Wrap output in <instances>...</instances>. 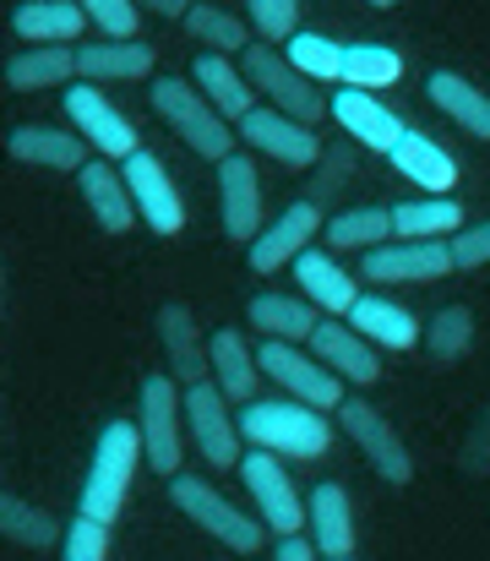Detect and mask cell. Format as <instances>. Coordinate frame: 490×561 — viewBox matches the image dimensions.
<instances>
[{"mask_svg":"<svg viewBox=\"0 0 490 561\" xmlns=\"http://www.w3.org/2000/svg\"><path fill=\"white\" fill-rule=\"evenodd\" d=\"M343 49H349V44H338L332 33H317V27H300V33L284 44L289 66H295L300 77H311L317 88H322V82H343Z\"/></svg>","mask_w":490,"mask_h":561,"instance_id":"obj_38","label":"cell"},{"mask_svg":"<svg viewBox=\"0 0 490 561\" xmlns=\"http://www.w3.org/2000/svg\"><path fill=\"white\" fill-rule=\"evenodd\" d=\"M447 273H458L447 240H387L360 256L365 284H436Z\"/></svg>","mask_w":490,"mask_h":561,"instance_id":"obj_12","label":"cell"},{"mask_svg":"<svg viewBox=\"0 0 490 561\" xmlns=\"http://www.w3.org/2000/svg\"><path fill=\"white\" fill-rule=\"evenodd\" d=\"M257 366H262V376H267L273 387H284V398H295V403H306V409H317V414H338V403L349 398V387L327 371L311 350H300V344H273V339H262V344H257Z\"/></svg>","mask_w":490,"mask_h":561,"instance_id":"obj_7","label":"cell"},{"mask_svg":"<svg viewBox=\"0 0 490 561\" xmlns=\"http://www.w3.org/2000/svg\"><path fill=\"white\" fill-rule=\"evenodd\" d=\"M77 191H82V202H88V213H93V224L104 234H132L137 229V202H132V186H126L121 164H110V159L93 153L77 170Z\"/></svg>","mask_w":490,"mask_h":561,"instance_id":"obj_22","label":"cell"},{"mask_svg":"<svg viewBox=\"0 0 490 561\" xmlns=\"http://www.w3.org/2000/svg\"><path fill=\"white\" fill-rule=\"evenodd\" d=\"M153 328H159V350H163V366H169V376H174L180 387L207 381V339H202V328H196L191 306L163 300L159 317H153Z\"/></svg>","mask_w":490,"mask_h":561,"instance_id":"obj_25","label":"cell"},{"mask_svg":"<svg viewBox=\"0 0 490 561\" xmlns=\"http://www.w3.org/2000/svg\"><path fill=\"white\" fill-rule=\"evenodd\" d=\"M180 392H185V431H191L202 463L207 469H240L246 436H240V420L229 414V398L213 381H191Z\"/></svg>","mask_w":490,"mask_h":561,"instance_id":"obj_9","label":"cell"},{"mask_svg":"<svg viewBox=\"0 0 490 561\" xmlns=\"http://www.w3.org/2000/svg\"><path fill=\"white\" fill-rule=\"evenodd\" d=\"M246 16L262 44H289L300 33V0H246Z\"/></svg>","mask_w":490,"mask_h":561,"instance_id":"obj_40","label":"cell"},{"mask_svg":"<svg viewBox=\"0 0 490 561\" xmlns=\"http://www.w3.org/2000/svg\"><path fill=\"white\" fill-rule=\"evenodd\" d=\"M213 170H218V213H224V234L240 240V245H251V240L262 234V224H267V213H262V175H257V159L229 153V159H218Z\"/></svg>","mask_w":490,"mask_h":561,"instance_id":"obj_16","label":"cell"},{"mask_svg":"<svg viewBox=\"0 0 490 561\" xmlns=\"http://www.w3.org/2000/svg\"><path fill=\"white\" fill-rule=\"evenodd\" d=\"M60 535H66V524H60L49 507H38V502H27V496H16V491H0V540L49 557V551L60 546Z\"/></svg>","mask_w":490,"mask_h":561,"instance_id":"obj_33","label":"cell"},{"mask_svg":"<svg viewBox=\"0 0 490 561\" xmlns=\"http://www.w3.org/2000/svg\"><path fill=\"white\" fill-rule=\"evenodd\" d=\"M387 164L431 196H453V186H458V159L442 142H431L425 131H403V142L387 153Z\"/></svg>","mask_w":490,"mask_h":561,"instance_id":"obj_29","label":"cell"},{"mask_svg":"<svg viewBox=\"0 0 490 561\" xmlns=\"http://www.w3.org/2000/svg\"><path fill=\"white\" fill-rule=\"evenodd\" d=\"M137 11H153V16H169V22H185L191 0H137Z\"/></svg>","mask_w":490,"mask_h":561,"instance_id":"obj_45","label":"cell"},{"mask_svg":"<svg viewBox=\"0 0 490 561\" xmlns=\"http://www.w3.org/2000/svg\"><path fill=\"white\" fill-rule=\"evenodd\" d=\"M246 322H251L257 339H273V344H311L322 311H317L306 295H278V289H267V295H251V300H246Z\"/></svg>","mask_w":490,"mask_h":561,"instance_id":"obj_26","label":"cell"},{"mask_svg":"<svg viewBox=\"0 0 490 561\" xmlns=\"http://www.w3.org/2000/svg\"><path fill=\"white\" fill-rule=\"evenodd\" d=\"M240 71H246V82L257 88V99H262V104L284 110L289 121H300V126H311V131L322 126V115H327L322 88H317L311 77H300V71L289 66V55H284V49H273V44L251 38V49L240 55Z\"/></svg>","mask_w":490,"mask_h":561,"instance_id":"obj_6","label":"cell"},{"mask_svg":"<svg viewBox=\"0 0 490 561\" xmlns=\"http://www.w3.org/2000/svg\"><path fill=\"white\" fill-rule=\"evenodd\" d=\"M148 104H153V115L196 159H213L218 164V159L235 153V126L196 93V82H185V77H153L148 82Z\"/></svg>","mask_w":490,"mask_h":561,"instance_id":"obj_3","label":"cell"},{"mask_svg":"<svg viewBox=\"0 0 490 561\" xmlns=\"http://www.w3.org/2000/svg\"><path fill=\"white\" fill-rule=\"evenodd\" d=\"M311 355H317L343 387H376V381H381V350L365 344V339H360L349 322H338V317H322V322H317Z\"/></svg>","mask_w":490,"mask_h":561,"instance_id":"obj_18","label":"cell"},{"mask_svg":"<svg viewBox=\"0 0 490 561\" xmlns=\"http://www.w3.org/2000/svg\"><path fill=\"white\" fill-rule=\"evenodd\" d=\"M137 431H143V458L148 469L174 480L185 463V392L169 371L143 376L137 387Z\"/></svg>","mask_w":490,"mask_h":561,"instance_id":"obj_5","label":"cell"},{"mask_svg":"<svg viewBox=\"0 0 490 561\" xmlns=\"http://www.w3.org/2000/svg\"><path fill=\"white\" fill-rule=\"evenodd\" d=\"M0 311H5V267H0Z\"/></svg>","mask_w":490,"mask_h":561,"instance_id":"obj_46","label":"cell"},{"mask_svg":"<svg viewBox=\"0 0 490 561\" xmlns=\"http://www.w3.org/2000/svg\"><path fill=\"white\" fill-rule=\"evenodd\" d=\"M137 463H143V431H137V420H110L99 431V447H93V463H88L77 513L82 518H99V524H115L121 507H126V496H132Z\"/></svg>","mask_w":490,"mask_h":561,"instance_id":"obj_1","label":"cell"},{"mask_svg":"<svg viewBox=\"0 0 490 561\" xmlns=\"http://www.w3.org/2000/svg\"><path fill=\"white\" fill-rule=\"evenodd\" d=\"M5 153L27 170H55V175H77L93 159V148L66 126H16L5 137Z\"/></svg>","mask_w":490,"mask_h":561,"instance_id":"obj_24","label":"cell"},{"mask_svg":"<svg viewBox=\"0 0 490 561\" xmlns=\"http://www.w3.org/2000/svg\"><path fill=\"white\" fill-rule=\"evenodd\" d=\"M82 16L104 33V38H137L143 33V11L137 0H77Z\"/></svg>","mask_w":490,"mask_h":561,"instance_id":"obj_42","label":"cell"},{"mask_svg":"<svg viewBox=\"0 0 490 561\" xmlns=\"http://www.w3.org/2000/svg\"><path fill=\"white\" fill-rule=\"evenodd\" d=\"M332 561H354V557H332Z\"/></svg>","mask_w":490,"mask_h":561,"instance_id":"obj_48","label":"cell"},{"mask_svg":"<svg viewBox=\"0 0 490 561\" xmlns=\"http://www.w3.org/2000/svg\"><path fill=\"white\" fill-rule=\"evenodd\" d=\"M273 561H317V546H311L306 535H295V540H278V546H273Z\"/></svg>","mask_w":490,"mask_h":561,"instance_id":"obj_44","label":"cell"},{"mask_svg":"<svg viewBox=\"0 0 490 561\" xmlns=\"http://www.w3.org/2000/svg\"><path fill=\"white\" fill-rule=\"evenodd\" d=\"M159 49L148 38H88L77 44V82H143Z\"/></svg>","mask_w":490,"mask_h":561,"instance_id":"obj_23","label":"cell"},{"mask_svg":"<svg viewBox=\"0 0 490 561\" xmlns=\"http://www.w3.org/2000/svg\"><path fill=\"white\" fill-rule=\"evenodd\" d=\"M55 82H77V49L66 44H27L5 60V88L11 93H44Z\"/></svg>","mask_w":490,"mask_h":561,"instance_id":"obj_31","label":"cell"},{"mask_svg":"<svg viewBox=\"0 0 490 561\" xmlns=\"http://www.w3.org/2000/svg\"><path fill=\"white\" fill-rule=\"evenodd\" d=\"M365 5H398V0H365Z\"/></svg>","mask_w":490,"mask_h":561,"instance_id":"obj_47","label":"cell"},{"mask_svg":"<svg viewBox=\"0 0 490 561\" xmlns=\"http://www.w3.org/2000/svg\"><path fill=\"white\" fill-rule=\"evenodd\" d=\"M240 480H246V491H251V502H257V518H262V529H267L273 540L306 535V496L295 491L284 458L251 447V453L240 458Z\"/></svg>","mask_w":490,"mask_h":561,"instance_id":"obj_8","label":"cell"},{"mask_svg":"<svg viewBox=\"0 0 490 561\" xmlns=\"http://www.w3.org/2000/svg\"><path fill=\"white\" fill-rule=\"evenodd\" d=\"M169 502L202 529V535H213L218 546H229L235 557H262L267 551V529H262V518H246L218 485H207L202 474H174L169 480Z\"/></svg>","mask_w":490,"mask_h":561,"instance_id":"obj_4","label":"cell"},{"mask_svg":"<svg viewBox=\"0 0 490 561\" xmlns=\"http://www.w3.org/2000/svg\"><path fill=\"white\" fill-rule=\"evenodd\" d=\"M327 115L343 126L349 142H360L365 153H381V159H387V153L403 142V131H409L403 115H392L376 93H354V88H338V93L327 99Z\"/></svg>","mask_w":490,"mask_h":561,"instance_id":"obj_17","label":"cell"},{"mask_svg":"<svg viewBox=\"0 0 490 561\" xmlns=\"http://www.w3.org/2000/svg\"><path fill=\"white\" fill-rule=\"evenodd\" d=\"M403 77V55L392 44H349L343 49V88L354 93H381Z\"/></svg>","mask_w":490,"mask_h":561,"instance_id":"obj_37","label":"cell"},{"mask_svg":"<svg viewBox=\"0 0 490 561\" xmlns=\"http://www.w3.org/2000/svg\"><path fill=\"white\" fill-rule=\"evenodd\" d=\"M66 121H71L77 137H82L99 159H110V164H126V159L143 148L137 126L104 99L99 82H71V88H66Z\"/></svg>","mask_w":490,"mask_h":561,"instance_id":"obj_11","label":"cell"},{"mask_svg":"<svg viewBox=\"0 0 490 561\" xmlns=\"http://www.w3.org/2000/svg\"><path fill=\"white\" fill-rule=\"evenodd\" d=\"M306 540L317 546V557H354L360 551V524H354V502L338 480H322L306 496Z\"/></svg>","mask_w":490,"mask_h":561,"instance_id":"obj_19","label":"cell"},{"mask_svg":"<svg viewBox=\"0 0 490 561\" xmlns=\"http://www.w3.org/2000/svg\"><path fill=\"white\" fill-rule=\"evenodd\" d=\"M207 381L229 398V403H257L262 392V366H257V350L240 328H218L207 333Z\"/></svg>","mask_w":490,"mask_h":561,"instance_id":"obj_20","label":"cell"},{"mask_svg":"<svg viewBox=\"0 0 490 561\" xmlns=\"http://www.w3.org/2000/svg\"><path fill=\"white\" fill-rule=\"evenodd\" d=\"M464 229L458 196H420L392 207V240H453Z\"/></svg>","mask_w":490,"mask_h":561,"instance_id":"obj_35","label":"cell"},{"mask_svg":"<svg viewBox=\"0 0 490 561\" xmlns=\"http://www.w3.org/2000/svg\"><path fill=\"white\" fill-rule=\"evenodd\" d=\"M447 245H453V267H458V273L490 267V218H486V224H464Z\"/></svg>","mask_w":490,"mask_h":561,"instance_id":"obj_43","label":"cell"},{"mask_svg":"<svg viewBox=\"0 0 490 561\" xmlns=\"http://www.w3.org/2000/svg\"><path fill=\"white\" fill-rule=\"evenodd\" d=\"M185 33L202 44V55H246L251 49V27L235 16V11H224V5H213V0H191V11H185Z\"/></svg>","mask_w":490,"mask_h":561,"instance_id":"obj_34","label":"cell"},{"mask_svg":"<svg viewBox=\"0 0 490 561\" xmlns=\"http://www.w3.org/2000/svg\"><path fill=\"white\" fill-rule=\"evenodd\" d=\"M191 82H196V93L224 115V121H246L251 110H257V88L246 82V71L229 60V55H196V66H191Z\"/></svg>","mask_w":490,"mask_h":561,"instance_id":"obj_28","label":"cell"},{"mask_svg":"<svg viewBox=\"0 0 490 561\" xmlns=\"http://www.w3.org/2000/svg\"><path fill=\"white\" fill-rule=\"evenodd\" d=\"M240 436L257 447V453H273V458H322L332 447V425L327 414L295 403V398H257L240 409Z\"/></svg>","mask_w":490,"mask_h":561,"instance_id":"obj_2","label":"cell"},{"mask_svg":"<svg viewBox=\"0 0 490 561\" xmlns=\"http://www.w3.org/2000/svg\"><path fill=\"white\" fill-rule=\"evenodd\" d=\"M235 131L246 137V148H257L262 159H273V164H284V170H311V164L322 159V137H317L311 126L289 121V115L273 110V104H257Z\"/></svg>","mask_w":490,"mask_h":561,"instance_id":"obj_14","label":"cell"},{"mask_svg":"<svg viewBox=\"0 0 490 561\" xmlns=\"http://www.w3.org/2000/svg\"><path fill=\"white\" fill-rule=\"evenodd\" d=\"M420 344H425L442 366H447V360H464L469 344H475V311H469V306H442V311L425 322Z\"/></svg>","mask_w":490,"mask_h":561,"instance_id":"obj_39","label":"cell"},{"mask_svg":"<svg viewBox=\"0 0 490 561\" xmlns=\"http://www.w3.org/2000/svg\"><path fill=\"white\" fill-rule=\"evenodd\" d=\"M425 93H431V104H436L453 126H464L469 137H486L490 142V93L486 88H475V82L458 77V71H431V77H425Z\"/></svg>","mask_w":490,"mask_h":561,"instance_id":"obj_32","label":"cell"},{"mask_svg":"<svg viewBox=\"0 0 490 561\" xmlns=\"http://www.w3.org/2000/svg\"><path fill=\"white\" fill-rule=\"evenodd\" d=\"M11 33L27 44H66L77 49V38L88 33V16L77 0H22L11 11Z\"/></svg>","mask_w":490,"mask_h":561,"instance_id":"obj_30","label":"cell"},{"mask_svg":"<svg viewBox=\"0 0 490 561\" xmlns=\"http://www.w3.org/2000/svg\"><path fill=\"white\" fill-rule=\"evenodd\" d=\"M60 561H110V524L77 513L60 535Z\"/></svg>","mask_w":490,"mask_h":561,"instance_id":"obj_41","label":"cell"},{"mask_svg":"<svg viewBox=\"0 0 490 561\" xmlns=\"http://www.w3.org/2000/svg\"><path fill=\"white\" fill-rule=\"evenodd\" d=\"M295 284H300V295H306L322 317H338V322H343V317L354 311V300H360V278L343 273V267H338L327 251H317V245L295 256Z\"/></svg>","mask_w":490,"mask_h":561,"instance_id":"obj_27","label":"cell"},{"mask_svg":"<svg viewBox=\"0 0 490 561\" xmlns=\"http://www.w3.org/2000/svg\"><path fill=\"white\" fill-rule=\"evenodd\" d=\"M121 175H126L132 202H137V224H148V229L163 234V240L185 229V202H180V191L169 181V170L159 164V153L137 148V153L121 164Z\"/></svg>","mask_w":490,"mask_h":561,"instance_id":"obj_15","label":"cell"},{"mask_svg":"<svg viewBox=\"0 0 490 561\" xmlns=\"http://www.w3.org/2000/svg\"><path fill=\"white\" fill-rule=\"evenodd\" d=\"M338 431L360 447V458H365L387 485H409V480H414V458H409L403 436L392 431V420H387L376 403H365V398H343V403H338Z\"/></svg>","mask_w":490,"mask_h":561,"instance_id":"obj_10","label":"cell"},{"mask_svg":"<svg viewBox=\"0 0 490 561\" xmlns=\"http://www.w3.org/2000/svg\"><path fill=\"white\" fill-rule=\"evenodd\" d=\"M349 328H354L365 344L392 350V355L420 350V333H425V322H420L403 300H387V295H371V289H360V300H354V311H349Z\"/></svg>","mask_w":490,"mask_h":561,"instance_id":"obj_21","label":"cell"},{"mask_svg":"<svg viewBox=\"0 0 490 561\" xmlns=\"http://www.w3.org/2000/svg\"><path fill=\"white\" fill-rule=\"evenodd\" d=\"M322 202L317 196H300V202H289L284 213H273V224H262V234L246 245V262H251V273H278L284 262H295L300 251H311V240H317V229H322Z\"/></svg>","mask_w":490,"mask_h":561,"instance_id":"obj_13","label":"cell"},{"mask_svg":"<svg viewBox=\"0 0 490 561\" xmlns=\"http://www.w3.org/2000/svg\"><path fill=\"white\" fill-rule=\"evenodd\" d=\"M322 234L332 251H360L365 256V251L392 240V207H343L322 224Z\"/></svg>","mask_w":490,"mask_h":561,"instance_id":"obj_36","label":"cell"}]
</instances>
